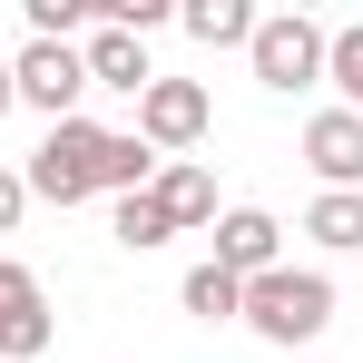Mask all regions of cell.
Instances as JSON below:
<instances>
[{
	"mask_svg": "<svg viewBox=\"0 0 363 363\" xmlns=\"http://www.w3.org/2000/svg\"><path fill=\"white\" fill-rule=\"evenodd\" d=\"M20 20H30V40H69V30H89V0H20Z\"/></svg>",
	"mask_w": 363,
	"mask_h": 363,
	"instance_id": "e0dca14e",
	"label": "cell"
},
{
	"mask_svg": "<svg viewBox=\"0 0 363 363\" xmlns=\"http://www.w3.org/2000/svg\"><path fill=\"white\" fill-rule=\"evenodd\" d=\"M157 206H167V226H216V177L196 157H167L157 167Z\"/></svg>",
	"mask_w": 363,
	"mask_h": 363,
	"instance_id": "30bf717a",
	"label": "cell"
},
{
	"mask_svg": "<svg viewBox=\"0 0 363 363\" xmlns=\"http://www.w3.org/2000/svg\"><path fill=\"white\" fill-rule=\"evenodd\" d=\"M10 89H20V108H40V118L60 128V118H79V99H89V69H79L69 40H30V50L10 60Z\"/></svg>",
	"mask_w": 363,
	"mask_h": 363,
	"instance_id": "277c9868",
	"label": "cell"
},
{
	"mask_svg": "<svg viewBox=\"0 0 363 363\" xmlns=\"http://www.w3.org/2000/svg\"><path fill=\"white\" fill-rule=\"evenodd\" d=\"M20 206H30V186H20V167H0V236L20 226Z\"/></svg>",
	"mask_w": 363,
	"mask_h": 363,
	"instance_id": "ac0fdd59",
	"label": "cell"
},
{
	"mask_svg": "<svg viewBox=\"0 0 363 363\" xmlns=\"http://www.w3.org/2000/svg\"><path fill=\"white\" fill-rule=\"evenodd\" d=\"M304 236L334 245V255H354L363 245V196H314V206H304Z\"/></svg>",
	"mask_w": 363,
	"mask_h": 363,
	"instance_id": "5bb4252c",
	"label": "cell"
},
{
	"mask_svg": "<svg viewBox=\"0 0 363 363\" xmlns=\"http://www.w3.org/2000/svg\"><path fill=\"white\" fill-rule=\"evenodd\" d=\"M304 167L324 177V196H363V118L354 108H314L304 118Z\"/></svg>",
	"mask_w": 363,
	"mask_h": 363,
	"instance_id": "52a82bcc",
	"label": "cell"
},
{
	"mask_svg": "<svg viewBox=\"0 0 363 363\" xmlns=\"http://www.w3.org/2000/svg\"><path fill=\"white\" fill-rule=\"evenodd\" d=\"M10 108H20V89H10V60H0V118H10Z\"/></svg>",
	"mask_w": 363,
	"mask_h": 363,
	"instance_id": "d6986e66",
	"label": "cell"
},
{
	"mask_svg": "<svg viewBox=\"0 0 363 363\" xmlns=\"http://www.w3.org/2000/svg\"><path fill=\"white\" fill-rule=\"evenodd\" d=\"M177 30L196 50H245V40H255V10H245V0H186Z\"/></svg>",
	"mask_w": 363,
	"mask_h": 363,
	"instance_id": "8fae6325",
	"label": "cell"
},
{
	"mask_svg": "<svg viewBox=\"0 0 363 363\" xmlns=\"http://www.w3.org/2000/svg\"><path fill=\"white\" fill-rule=\"evenodd\" d=\"M99 157H108V128L60 118L50 138H40V147H30L20 186H30V196H50V206H79V196H99Z\"/></svg>",
	"mask_w": 363,
	"mask_h": 363,
	"instance_id": "7a4b0ae2",
	"label": "cell"
},
{
	"mask_svg": "<svg viewBox=\"0 0 363 363\" xmlns=\"http://www.w3.org/2000/svg\"><path fill=\"white\" fill-rule=\"evenodd\" d=\"M324 79L344 89L334 108H354V118H363V20H354V30H334V40H324Z\"/></svg>",
	"mask_w": 363,
	"mask_h": 363,
	"instance_id": "2e32d148",
	"label": "cell"
},
{
	"mask_svg": "<svg viewBox=\"0 0 363 363\" xmlns=\"http://www.w3.org/2000/svg\"><path fill=\"white\" fill-rule=\"evenodd\" d=\"M206 265H226L236 285H255V275H275V265H285V226H275L265 206H226V216H216V255H206Z\"/></svg>",
	"mask_w": 363,
	"mask_h": 363,
	"instance_id": "ba28073f",
	"label": "cell"
},
{
	"mask_svg": "<svg viewBox=\"0 0 363 363\" xmlns=\"http://www.w3.org/2000/svg\"><path fill=\"white\" fill-rule=\"evenodd\" d=\"M324 40H334V30H314L304 10H275V20H255L245 60H255L265 89H314V79H324Z\"/></svg>",
	"mask_w": 363,
	"mask_h": 363,
	"instance_id": "3957f363",
	"label": "cell"
},
{
	"mask_svg": "<svg viewBox=\"0 0 363 363\" xmlns=\"http://www.w3.org/2000/svg\"><path fill=\"white\" fill-rule=\"evenodd\" d=\"M206 118H216V108H206L196 79H147V99H138V138H147L157 157H186V147L206 138Z\"/></svg>",
	"mask_w": 363,
	"mask_h": 363,
	"instance_id": "5b68a950",
	"label": "cell"
},
{
	"mask_svg": "<svg viewBox=\"0 0 363 363\" xmlns=\"http://www.w3.org/2000/svg\"><path fill=\"white\" fill-rule=\"evenodd\" d=\"M236 324H255L265 344H314V334L334 324V275H314V265H275V275L245 285Z\"/></svg>",
	"mask_w": 363,
	"mask_h": 363,
	"instance_id": "6da1fadb",
	"label": "cell"
},
{
	"mask_svg": "<svg viewBox=\"0 0 363 363\" xmlns=\"http://www.w3.org/2000/svg\"><path fill=\"white\" fill-rule=\"evenodd\" d=\"M30 354H50V285L20 255H0V363H30Z\"/></svg>",
	"mask_w": 363,
	"mask_h": 363,
	"instance_id": "8992f818",
	"label": "cell"
},
{
	"mask_svg": "<svg viewBox=\"0 0 363 363\" xmlns=\"http://www.w3.org/2000/svg\"><path fill=\"white\" fill-rule=\"evenodd\" d=\"M177 226H167V206H157V186H138V196H118V245L128 255H147V245H167Z\"/></svg>",
	"mask_w": 363,
	"mask_h": 363,
	"instance_id": "9a60e30c",
	"label": "cell"
},
{
	"mask_svg": "<svg viewBox=\"0 0 363 363\" xmlns=\"http://www.w3.org/2000/svg\"><path fill=\"white\" fill-rule=\"evenodd\" d=\"M138 186H157V147H147L138 128H108V157H99V196H138Z\"/></svg>",
	"mask_w": 363,
	"mask_h": 363,
	"instance_id": "7c38bea8",
	"label": "cell"
},
{
	"mask_svg": "<svg viewBox=\"0 0 363 363\" xmlns=\"http://www.w3.org/2000/svg\"><path fill=\"white\" fill-rule=\"evenodd\" d=\"M177 295H186V314H196V324H236V304H245V285H236V275H226V265H196V275H186Z\"/></svg>",
	"mask_w": 363,
	"mask_h": 363,
	"instance_id": "4fadbf2b",
	"label": "cell"
},
{
	"mask_svg": "<svg viewBox=\"0 0 363 363\" xmlns=\"http://www.w3.org/2000/svg\"><path fill=\"white\" fill-rule=\"evenodd\" d=\"M79 69H89V89H128V99H147V79H157L147 69V40L138 30H108V20L79 40Z\"/></svg>",
	"mask_w": 363,
	"mask_h": 363,
	"instance_id": "9c48e42d",
	"label": "cell"
}]
</instances>
